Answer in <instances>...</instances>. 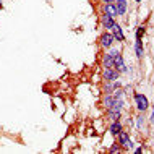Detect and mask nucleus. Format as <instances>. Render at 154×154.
Wrapping results in <instances>:
<instances>
[{
	"label": "nucleus",
	"mask_w": 154,
	"mask_h": 154,
	"mask_svg": "<svg viewBox=\"0 0 154 154\" xmlns=\"http://www.w3.org/2000/svg\"><path fill=\"white\" fill-rule=\"evenodd\" d=\"M135 104H136V109H138V112H141V114L149 109L148 97L144 94H141V93H135Z\"/></svg>",
	"instance_id": "1"
},
{
	"label": "nucleus",
	"mask_w": 154,
	"mask_h": 154,
	"mask_svg": "<svg viewBox=\"0 0 154 154\" xmlns=\"http://www.w3.org/2000/svg\"><path fill=\"white\" fill-rule=\"evenodd\" d=\"M119 143H120V146H122L123 149H131L133 148V143H131V140H130V135H128V131H120L119 133Z\"/></svg>",
	"instance_id": "2"
},
{
	"label": "nucleus",
	"mask_w": 154,
	"mask_h": 154,
	"mask_svg": "<svg viewBox=\"0 0 154 154\" xmlns=\"http://www.w3.org/2000/svg\"><path fill=\"white\" fill-rule=\"evenodd\" d=\"M119 76H120V73L114 68V66H110V68H104V72H102V78L106 81H115V80H119Z\"/></svg>",
	"instance_id": "3"
},
{
	"label": "nucleus",
	"mask_w": 154,
	"mask_h": 154,
	"mask_svg": "<svg viewBox=\"0 0 154 154\" xmlns=\"http://www.w3.org/2000/svg\"><path fill=\"white\" fill-rule=\"evenodd\" d=\"M114 41H115V37L112 32H102L101 34V45L104 49H110L112 47V44H114Z\"/></svg>",
	"instance_id": "4"
},
{
	"label": "nucleus",
	"mask_w": 154,
	"mask_h": 154,
	"mask_svg": "<svg viewBox=\"0 0 154 154\" xmlns=\"http://www.w3.org/2000/svg\"><path fill=\"white\" fill-rule=\"evenodd\" d=\"M114 68L117 70L119 73H125V72H127V65H125V60H123L122 54H119V55L114 59Z\"/></svg>",
	"instance_id": "5"
},
{
	"label": "nucleus",
	"mask_w": 154,
	"mask_h": 154,
	"mask_svg": "<svg viewBox=\"0 0 154 154\" xmlns=\"http://www.w3.org/2000/svg\"><path fill=\"white\" fill-rule=\"evenodd\" d=\"M122 88V83H120L119 80L115 81H106V85H104V93L106 94H112L115 89Z\"/></svg>",
	"instance_id": "6"
},
{
	"label": "nucleus",
	"mask_w": 154,
	"mask_h": 154,
	"mask_svg": "<svg viewBox=\"0 0 154 154\" xmlns=\"http://www.w3.org/2000/svg\"><path fill=\"white\" fill-rule=\"evenodd\" d=\"M101 23H102V28H106V29H112L114 24H115V18H114V16H110V15H107V13H104L101 16Z\"/></svg>",
	"instance_id": "7"
},
{
	"label": "nucleus",
	"mask_w": 154,
	"mask_h": 154,
	"mask_svg": "<svg viewBox=\"0 0 154 154\" xmlns=\"http://www.w3.org/2000/svg\"><path fill=\"white\" fill-rule=\"evenodd\" d=\"M112 34H114L115 41H119V42H123V41H125V34H123V31H122V26L117 24V23L114 24V28H112Z\"/></svg>",
	"instance_id": "8"
},
{
	"label": "nucleus",
	"mask_w": 154,
	"mask_h": 154,
	"mask_svg": "<svg viewBox=\"0 0 154 154\" xmlns=\"http://www.w3.org/2000/svg\"><path fill=\"white\" fill-rule=\"evenodd\" d=\"M115 7H117L119 15L123 16L128 10V0H115Z\"/></svg>",
	"instance_id": "9"
},
{
	"label": "nucleus",
	"mask_w": 154,
	"mask_h": 154,
	"mask_svg": "<svg viewBox=\"0 0 154 154\" xmlns=\"http://www.w3.org/2000/svg\"><path fill=\"white\" fill-rule=\"evenodd\" d=\"M104 13L110 15V16H117L119 11H117V7H115V3H104Z\"/></svg>",
	"instance_id": "10"
},
{
	"label": "nucleus",
	"mask_w": 154,
	"mask_h": 154,
	"mask_svg": "<svg viewBox=\"0 0 154 154\" xmlns=\"http://www.w3.org/2000/svg\"><path fill=\"white\" fill-rule=\"evenodd\" d=\"M123 130V127H122V123H120V120H115V122H112L110 125V128H109V131H110V135H114V136H119V133Z\"/></svg>",
	"instance_id": "11"
},
{
	"label": "nucleus",
	"mask_w": 154,
	"mask_h": 154,
	"mask_svg": "<svg viewBox=\"0 0 154 154\" xmlns=\"http://www.w3.org/2000/svg\"><path fill=\"white\" fill-rule=\"evenodd\" d=\"M120 115H122V112H120V110L107 109V119H109L110 122H115V120H120Z\"/></svg>",
	"instance_id": "12"
},
{
	"label": "nucleus",
	"mask_w": 154,
	"mask_h": 154,
	"mask_svg": "<svg viewBox=\"0 0 154 154\" xmlns=\"http://www.w3.org/2000/svg\"><path fill=\"white\" fill-rule=\"evenodd\" d=\"M135 54L138 59H141V57L144 55V49H143V42H141V39H136L135 42Z\"/></svg>",
	"instance_id": "13"
},
{
	"label": "nucleus",
	"mask_w": 154,
	"mask_h": 154,
	"mask_svg": "<svg viewBox=\"0 0 154 154\" xmlns=\"http://www.w3.org/2000/svg\"><path fill=\"white\" fill-rule=\"evenodd\" d=\"M114 102H115V96L114 94H106V97H104V106H106V109H112Z\"/></svg>",
	"instance_id": "14"
},
{
	"label": "nucleus",
	"mask_w": 154,
	"mask_h": 154,
	"mask_svg": "<svg viewBox=\"0 0 154 154\" xmlns=\"http://www.w3.org/2000/svg\"><path fill=\"white\" fill-rule=\"evenodd\" d=\"M102 63H104V68H110V66H114V59H112L109 54H106L102 57Z\"/></svg>",
	"instance_id": "15"
},
{
	"label": "nucleus",
	"mask_w": 154,
	"mask_h": 154,
	"mask_svg": "<svg viewBox=\"0 0 154 154\" xmlns=\"http://www.w3.org/2000/svg\"><path fill=\"white\" fill-rule=\"evenodd\" d=\"M144 32H146V26L141 24V26H138V29H136V32H135V37L136 39H141V37L144 36Z\"/></svg>",
	"instance_id": "16"
},
{
	"label": "nucleus",
	"mask_w": 154,
	"mask_h": 154,
	"mask_svg": "<svg viewBox=\"0 0 154 154\" xmlns=\"http://www.w3.org/2000/svg\"><path fill=\"white\" fill-rule=\"evenodd\" d=\"M120 151H122V146H120V143L112 144L110 149H109V152H110V154H114V152H120Z\"/></svg>",
	"instance_id": "17"
},
{
	"label": "nucleus",
	"mask_w": 154,
	"mask_h": 154,
	"mask_svg": "<svg viewBox=\"0 0 154 154\" xmlns=\"http://www.w3.org/2000/svg\"><path fill=\"white\" fill-rule=\"evenodd\" d=\"M107 54H109V55L112 57V59H115V57H117L119 54H120V51H117V49H110V51L107 52Z\"/></svg>",
	"instance_id": "18"
},
{
	"label": "nucleus",
	"mask_w": 154,
	"mask_h": 154,
	"mask_svg": "<svg viewBox=\"0 0 154 154\" xmlns=\"http://www.w3.org/2000/svg\"><path fill=\"white\" fill-rule=\"evenodd\" d=\"M143 115H138V127H141V125H143Z\"/></svg>",
	"instance_id": "19"
},
{
	"label": "nucleus",
	"mask_w": 154,
	"mask_h": 154,
	"mask_svg": "<svg viewBox=\"0 0 154 154\" xmlns=\"http://www.w3.org/2000/svg\"><path fill=\"white\" fill-rule=\"evenodd\" d=\"M149 122L154 125V107H152V114H151V117H149Z\"/></svg>",
	"instance_id": "20"
},
{
	"label": "nucleus",
	"mask_w": 154,
	"mask_h": 154,
	"mask_svg": "<svg viewBox=\"0 0 154 154\" xmlns=\"http://www.w3.org/2000/svg\"><path fill=\"white\" fill-rule=\"evenodd\" d=\"M104 3H115V0H102Z\"/></svg>",
	"instance_id": "21"
},
{
	"label": "nucleus",
	"mask_w": 154,
	"mask_h": 154,
	"mask_svg": "<svg viewBox=\"0 0 154 154\" xmlns=\"http://www.w3.org/2000/svg\"><path fill=\"white\" fill-rule=\"evenodd\" d=\"M3 7V3H2V0H0V8H2Z\"/></svg>",
	"instance_id": "22"
}]
</instances>
